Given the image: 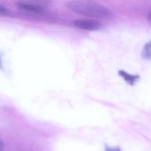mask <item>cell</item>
Here are the masks:
<instances>
[{
    "label": "cell",
    "mask_w": 151,
    "mask_h": 151,
    "mask_svg": "<svg viewBox=\"0 0 151 151\" xmlns=\"http://www.w3.org/2000/svg\"><path fill=\"white\" fill-rule=\"evenodd\" d=\"M66 6L69 10H72L74 13L86 17L109 19L114 16L112 10L97 1L73 0L67 1Z\"/></svg>",
    "instance_id": "6da1fadb"
},
{
    "label": "cell",
    "mask_w": 151,
    "mask_h": 151,
    "mask_svg": "<svg viewBox=\"0 0 151 151\" xmlns=\"http://www.w3.org/2000/svg\"><path fill=\"white\" fill-rule=\"evenodd\" d=\"M74 24L80 29L90 31L98 30L102 27L100 22L91 19H78L74 22Z\"/></svg>",
    "instance_id": "7a4b0ae2"
},
{
    "label": "cell",
    "mask_w": 151,
    "mask_h": 151,
    "mask_svg": "<svg viewBox=\"0 0 151 151\" xmlns=\"http://www.w3.org/2000/svg\"><path fill=\"white\" fill-rule=\"evenodd\" d=\"M18 7L21 10L34 13H42L44 11V5L37 1H19L17 3Z\"/></svg>",
    "instance_id": "3957f363"
},
{
    "label": "cell",
    "mask_w": 151,
    "mask_h": 151,
    "mask_svg": "<svg viewBox=\"0 0 151 151\" xmlns=\"http://www.w3.org/2000/svg\"><path fill=\"white\" fill-rule=\"evenodd\" d=\"M119 74L121 77H122V78H123L124 79L127 81V82L129 83H131V84H134V83L137 81V80L139 79L138 75H137V76H134V75H130V74L127 73V72H125V71H122V70L119 71Z\"/></svg>",
    "instance_id": "277c9868"
},
{
    "label": "cell",
    "mask_w": 151,
    "mask_h": 151,
    "mask_svg": "<svg viewBox=\"0 0 151 151\" xmlns=\"http://www.w3.org/2000/svg\"><path fill=\"white\" fill-rule=\"evenodd\" d=\"M142 57L145 59L150 60V42H147L145 45L144 46L142 50Z\"/></svg>",
    "instance_id": "5b68a950"
},
{
    "label": "cell",
    "mask_w": 151,
    "mask_h": 151,
    "mask_svg": "<svg viewBox=\"0 0 151 151\" xmlns=\"http://www.w3.org/2000/svg\"><path fill=\"white\" fill-rule=\"evenodd\" d=\"M10 15V11L4 7V5L0 4V16H8Z\"/></svg>",
    "instance_id": "8992f818"
},
{
    "label": "cell",
    "mask_w": 151,
    "mask_h": 151,
    "mask_svg": "<svg viewBox=\"0 0 151 151\" xmlns=\"http://www.w3.org/2000/svg\"><path fill=\"white\" fill-rule=\"evenodd\" d=\"M4 145L3 143L2 140L0 139V151H4Z\"/></svg>",
    "instance_id": "52a82bcc"
},
{
    "label": "cell",
    "mask_w": 151,
    "mask_h": 151,
    "mask_svg": "<svg viewBox=\"0 0 151 151\" xmlns=\"http://www.w3.org/2000/svg\"><path fill=\"white\" fill-rule=\"evenodd\" d=\"M109 151H119V150H116V149H111V150H109Z\"/></svg>",
    "instance_id": "ba28073f"
}]
</instances>
